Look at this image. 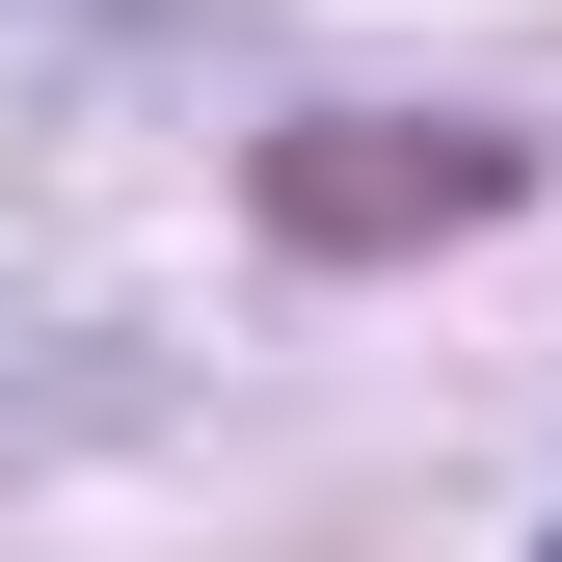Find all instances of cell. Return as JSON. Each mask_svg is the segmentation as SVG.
<instances>
[{"instance_id":"obj_1","label":"cell","mask_w":562,"mask_h":562,"mask_svg":"<svg viewBox=\"0 0 562 562\" xmlns=\"http://www.w3.org/2000/svg\"><path fill=\"white\" fill-rule=\"evenodd\" d=\"M482 188H509V161H482V134H429V161H295V215L375 241V215H482Z\"/></svg>"},{"instance_id":"obj_2","label":"cell","mask_w":562,"mask_h":562,"mask_svg":"<svg viewBox=\"0 0 562 562\" xmlns=\"http://www.w3.org/2000/svg\"><path fill=\"white\" fill-rule=\"evenodd\" d=\"M536 562H562V536H536Z\"/></svg>"}]
</instances>
